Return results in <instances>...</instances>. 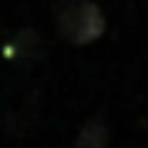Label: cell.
Here are the masks:
<instances>
[{"instance_id": "1", "label": "cell", "mask_w": 148, "mask_h": 148, "mask_svg": "<svg viewBox=\"0 0 148 148\" xmlns=\"http://www.w3.org/2000/svg\"><path fill=\"white\" fill-rule=\"evenodd\" d=\"M104 27H108L104 10L94 0H61L57 10H54V30L71 47L94 44L104 34Z\"/></svg>"}, {"instance_id": "2", "label": "cell", "mask_w": 148, "mask_h": 148, "mask_svg": "<svg viewBox=\"0 0 148 148\" xmlns=\"http://www.w3.org/2000/svg\"><path fill=\"white\" fill-rule=\"evenodd\" d=\"M3 54H7L10 61H17V64H30V61L40 57V40H37L34 30H17L14 40L3 47Z\"/></svg>"}, {"instance_id": "3", "label": "cell", "mask_w": 148, "mask_h": 148, "mask_svg": "<svg viewBox=\"0 0 148 148\" xmlns=\"http://www.w3.org/2000/svg\"><path fill=\"white\" fill-rule=\"evenodd\" d=\"M111 138L108 131V121L101 118V114H94V118H88L77 128V135H74V148H104Z\"/></svg>"}]
</instances>
